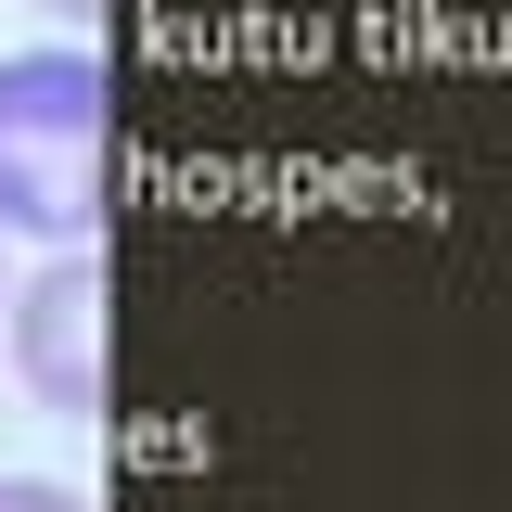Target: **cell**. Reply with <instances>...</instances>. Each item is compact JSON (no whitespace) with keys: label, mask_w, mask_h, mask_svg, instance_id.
I'll return each instance as SVG.
<instances>
[{"label":"cell","mask_w":512,"mask_h":512,"mask_svg":"<svg viewBox=\"0 0 512 512\" xmlns=\"http://www.w3.org/2000/svg\"><path fill=\"white\" fill-rule=\"evenodd\" d=\"M103 141H116L103 52H0V231L77 244L103 218Z\"/></svg>","instance_id":"obj_1"},{"label":"cell","mask_w":512,"mask_h":512,"mask_svg":"<svg viewBox=\"0 0 512 512\" xmlns=\"http://www.w3.org/2000/svg\"><path fill=\"white\" fill-rule=\"evenodd\" d=\"M103 308H116L103 295V256H77V244L13 295V372L64 423H103Z\"/></svg>","instance_id":"obj_2"},{"label":"cell","mask_w":512,"mask_h":512,"mask_svg":"<svg viewBox=\"0 0 512 512\" xmlns=\"http://www.w3.org/2000/svg\"><path fill=\"white\" fill-rule=\"evenodd\" d=\"M0 512H90V500L52 487V474H0Z\"/></svg>","instance_id":"obj_3"},{"label":"cell","mask_w":512,"mask_h":512,"mask_svg":"<svg viewBox=\"0 0 512 512\" xmlns=\"http://www.w3.org/2000/svg\"><path fill=\"white\" fill-rule=\"evenodd\" d=\"M39 13H64V26H103V0H39Z\"/></svg>","instance_id":"obj_4"}]
</instances>
